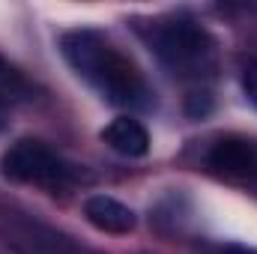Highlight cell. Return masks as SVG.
<instances>
[{
    "instance_id": "52a82bcc",
    "label": "cell",
    "mask_w": 257,
    "mask_h": 254,
    "mask_svg": "<svg viewBox=\"0 0 257 254\" xmlns=\"http://www.w3.org/2000/svg\"><path fill=\"white\" fill-rule=\"evenodd\" d=\"M242 90H245V96H248V102L257 108V60L242 69Z\"/></svg>"
},
{
    "instance_id": "ba28073f",
    "label": "cell",
    "mask_w": 257,
    "mask_h": 254,
    "mask_svg": "<svg viewBox=\"0 0 257 254\" xmlns=\"http://www.w3.org/2000/svg\"><path fill=\"white\" fill-rule=\"evenodd\" d=\"M6 126V102H3V96H0V129Z\"/></svg>"
},
{
    "instance_id": "7a4b0ae2",
    "label": "cell",
    "mask_w": 257,
    "mask_h": 254,
    "mask_svg": "<svg viewBox=\"0 0 257 254\" xmlns=\"http://www.w3.org/2000/svg\"><path fill=\"white\" fill-rule=\"evenodd\" d=\"M0 174L12 183L39 189H69L78 183V168L42 141H18L0 159Z\"/></svg>"
},
{
    "instance_id": "8992f818",
    "label": "cell",
    "mask_w": 257,
    "mask_h": 254,
    "mask_svg": "<svg viewBox=\"0 0 257 254\" xmlns=\"http://www.w3.org/2000/svg\"><path fill=\"white\" fill-rule=\"evenodd\" d=\"M102 141L114 153H120L126 159H141V156L150 153V132L141 126L138 120H132V117L111 120L108 126L102 129Z\"/></svg>"
},
{
    "instance_id": "3957f363",
    "label": "cell",
    "mask_w": 257,
    "mask_h": 254,
    "mask_svg": "<svg viewBox=\"0 0 257 254\" xmlns=\"http://www.w3.org/2000/svg\"><path fill=\"white\" fill-rule=\"evenodd\" d=\"M156 54L174 75L200 78L215 66V42L194 21H168L156 30Z\"/></svg>"
},
{
    "instance_id": "277c9868",
    "label": "cell",
    "mask_w": 257,
    "mask_h": 254,
    "mask_svg": "<svg viewBox=\"0 0 257 254\" xmlns=\"http://www.w3.org/2000/svg\"><path fill=\"white\" fill-rule=\"evenodd\" d=\"M84 218L96 230L111 233V236H126L135 230V212L111 194H90L84 200Z\"/></svg>"
},
{
    "instance_id": "6da1fadb",
    "label": "cell",
    "mask_w": 257,
    "mask_h": 254,
    "mask_svg": "<svg viewBox=\"0 0 257 254\" xmlns=\"http://www.w3.org/2000/svg\"><path fill=\"white\" fill-rule=\"evenodd\" d=\"M66 63L114 105H144L150 90L141 69L96 30H69L60 39Z\"/></svg>"
},
{
    "instance_id": "5b68a950",
    "label": "cell",
    "mask_w": 257,
    "mask_h": 254,
    "mask_svg": "<svg viewBox=\"0 0 257 254\" xmlns=\"http://www.w3.org/2000/svg\"><path fill=\"white\" fill-rule=\"evenodd\" d=\"M209 165L227 177H242V174H254L257 171V150L251 141H239V138H227L218 141L209 150Z\"/></svg>"
}]
</instances>
